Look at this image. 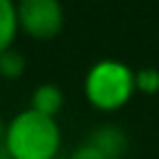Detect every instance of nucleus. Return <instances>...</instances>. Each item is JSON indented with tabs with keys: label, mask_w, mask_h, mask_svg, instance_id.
<instances>
[{
	"label": "nucleus",
	"mask_w": 159,
	"mask_h": 159,
	"mask_svg": "<svg viewBox=\"0 0 159 159\" xmlns=\"http://www.w3.org/2000/svg\"><path fill=\"white\" fill-rule=\"evenodd\" d=\"M84 142H89L92 147H97L107 159H122L124 152H127V134H124L119 127H114V124L94 127V129L87 134Z\"/></svg>",
	"instance_id": "20e7f679"
},
{
	"label": "nucleus",
	"mask_w": 159,
	"mask_h": 159,
	"mask_svg": "<svg viewBox=\"0 0 159 159\" xmlns=\"http://www.w3.org/2000/svg\"><path fill=\"white\" fill-rule=\"evenodd\" d=\"M5 129H7V122H5L2 117H0V147L5 144Z\"/></svg>",
	"instance_id": "9d476101"
},
{
	"label": "nucleus",
	"mask_w": 159,
	"mask_h": 159,
	"mask_svg": "<svg viewBox=\"0 0 159 159\" xmlns=\"http://www.w3.org/2000/svg\"><path fill=\"white\" fill-rule=\"evenodd\" d=\"M17 32H20V25H17L15 0H0V52L15 45Z\"/></svg>",
	"instance_id": "423d86ee"
},
{
	"label": "nucleus",
	"mask_w": 159,
	"mask_h": 159,
	"mask_svg": "<svg viewBox=\"0 0 159 159\" xmlns=\"http://www.w3.org/2000/svg\"><path fill=\"white\" fill-rule=\"evenodd\" d=\"M70 159H107L97 147H92L89 142H82L72 154H70Z\"/></svg>",
	"instance_id": "1a4fd4ad"
},
{
	"label": "nucleus",
	"mask_w": 159,
	"mask_h": 159,
	"mask_svg": "<svg viewBox=\"0 0 159 159\" xmlns=\"http://www.w3.org/2000/svg\"><path fill=\"white\" fill-rule=\"evenodd\" d=\"M134 84L144 94L159 92V70L157 67H142L139 72H134Z\"/></svg>",
	"instance_id": "6e6552de"
},
{
	"label": "nucleus",
	"mask_w": 159,
	"mask_h": 159,
	"mask_svg": "<svg viewBox=\"0 0 159 159\" xmlns=\"http://www.w3.org/2000/svg\"><path fill=\"white\" fill-rule=\"evenodd\" d=\"M60 142L62 132L57 119L27 107L7 119L2 149L10 159H55Z\"/></svg>",
	"instance_id": "f257e3e1"
},
{
	"label": "nucleus",
	"mask_w": 159,
	"mask_h": 159,
	"mask_svg": "<svg viewBox=\"0 0 159 159\" xmlns=\"http://www.w3.org/2000/svg\"><path fill=\"white\" fill-rule=\"evenodd\" d=\"M62 107H65V92L55 82H42L30 94V109H35L40 114H47V117L57 119Z\"/></svg>",
	"instance_id": "39448f33"
},
{
	"label": "nucleus",
	"mask_w": 159,
	"mask_h": 159,
	"mask_svg": "<svg viewBox=\"0 0 159 159\" xmlns=\"http://www.w3.org/2000/svg\"><path fill=\"white\" fill-rule=\"evenodd\" d=\"M25 72V57L15 47L0 52V77L2 80H17Z\"/></svg>",
	"instance_id": "0eeeda50"
},
{
	"label": "nucleus",
	"mask_w": 159,
	"mask_h": 159,
	"mask_svg": "<svg viewBox=\"0 0 159 159\" xmlns=\"http://www.w3.org/2000/svg\"><path fill=\"white\" fill-rule=\"evenodd\" d=\"M15 7L20 30L32 40L47 42L65 27V7L60 0H17Z\"/></svg>",
	"instance_id": "7ed1b4c3"
},
{
	"label": "nucleus",
	"mask_w": 159,
	"mask_h": 159,
	"mask_svg": "<svg viewBox=\"0 0 159 159\" xmlns=\"http://www.w3.org/2000/svg\"><path fill=\"white\" fill-rule=\"evenodd\" d=\"M134 92V70L122 60H99L84 75V97L99 112L122 109Z\"/></svg>",
	"instance_id": "f03ea898"
}]
</instances>
